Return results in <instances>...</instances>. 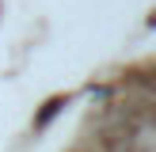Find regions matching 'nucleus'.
I'll return each instance as SVG.
<instances>
[{"instance_id":"f257e3e1","label":"nucleus","mask_w":156,"mask_h":152,"mask_svg":"<svg viewBox=\"0 0 156 152\" xmlns=\"http://www.w3.org/2000/svg\"><path fill=\"white\" fill-rule=\"evenodd\" d=\"M57 106H61V99H53V103H46V110L38 114V126H46V122H50L53 114H57Z\"/></svg>"}]
</instances>
